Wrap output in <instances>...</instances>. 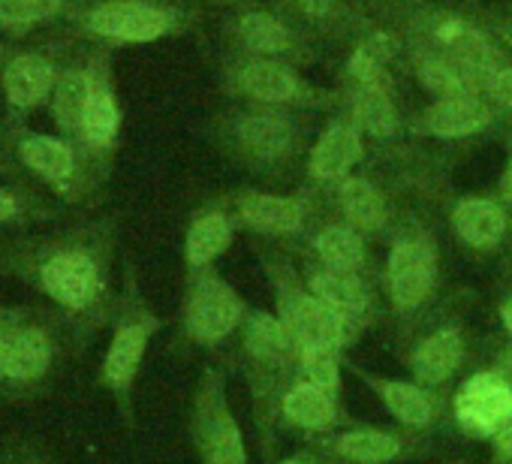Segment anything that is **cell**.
<instances>
[{"instance_id":"d6986e66","label":"cell","mask_w":512,"mask_h":464,"mask_svg":"<svg viewBox=\"0 0 512 464\" xmlns=\"http://www.w3.org/2000/svg\"><path fill=\"white\" fill-rule=\"evenodd\" d=\"M241 88L253 94L256 100L266 103H281L296 94V79L287 73V67L272 64V61H253L241 73Z\"/></svg>"},{"instance_id":"83f0119b","label":"cell","mask_w":512,"mask_h":464,"mask_svg":"<svg viewBox=\"0 0 512 464\" xmlns=\"http://www.w3.org/2000/svg\"><path fill=\"white\" fill-rule=\"evenodd\" d=\"M380 398L386 401V407L407 425H425L431 419V401L425 398L422 389L410 386V383H374Z\"/></svg>"},{"instance_id":"bcb514c9","label":"cell","mask_w":512,"mask_h":464,"mask_svg":"<svg viewBox=\"0 0 512 464\" xmlns=\"http://www.w3.org/2000/svg\"><path fill=\"white\" fill-rule=\"evenodd\" d=\"M284 464H305V461H284Z\"/></svg>"},{"instance_id":"30bf717a","label":"cell","mask_w":512,"mask_h":464,"mask_svg":"<svg viewBox=\"0 0 512 464\" xmlns=\"http://www.w3.org/2000/svg\"><path fill=\"white\" fill-rule=\"evenodd\" d=\"M437 40L446 46V58H452L455 64H461L473 79L479 73H485L488 79L497 73L494 70V52L491 46L485 43V37L470 28L467 22H458V19H446L437 25Z\"/></svg>"},{"instance_id":"9a60e30c","label":"cell","mask_w":512,"mask_h":464,"mask_svg":"<svg viewBox=\"0 0 512 464\" xmlns=\"http://www.w3.org/2000/svg\"><path fill=\"white\" fill-rule=\"evenodd\" d=\"M118 106L115 97L109 94V88L103 82H91V94H88V106L82 115V127L79 136L91 145V148H109L118 136Z\"/></svg>"},{"instance_id":"7bdbcfd3","label":"cell","mask_w":512,"mask_h":464,"mask_svg":"<svg viewBox=\"0 0 512 464\" xmlns=\"http://www.w3.org/2000/svg\"><path fill=\"white\" fill-rule=\"evenodd\" d=\"M500 377H503V380H506V386L512 389V353L503 359V374H500Z\"/></svg>"},{"instance_id":"4fadbf2b","label":"cell","mask_w":512,"mask_h":464,"mask_svg":"<svg viewBox=\"0 0 512 464\" xmlns=\"http://www.w3.org/2000/svg\"><path fill=\"white\" fill-rule=\"evenodd\" d=\"M488 124V109L476 97H452L440 100L428 109L425 127L434 136H467Z\"/></svg>"},{"instance_id":"cb8c5ba5","label":"cell","mask_w":512,"mask_h":464,"mask_svg":"<svg viewBox=\"0 0 512 464\" xmlns=\"http://www.w3.org/2000/svg\"><path fill=\"white\" fill-rule=\"evenodd\" d=\"M422 82L434 94H443V100L476 94V79L461 64H455L452 58H437V55L425 58L422 61Z\"/></svg>"},{"instance_id":"f1b7e54d","label":"cell","mask_w":512,"mask_h":464,"mask_svg":"<svg viewBox=\"0 0 512 464\" xmlns=\"http://www.w3.org/2000/svg\"><path fill=\"white\" fill-rule=\"evenodd\" d=\"M241 40L253 49V52H287L293 46V34L272 19L269 13H250L241 19Z\"/></svg>"},{"instance_id":"d590c367","label":"cell","mask_w":512,"mask_h":464,"mask_svg":"<svg viewBox=\"0 0 512 464\" xmlns=\"http://www.w3.org/2000/svg\"><path fill=\"white\" fill-rule=\"evenodd\" d=\"M31 217L25 199L10 190V187H0V226H13V223H25Z\"/></svg>"},{"instance_id":"f6af8a7d","label":"cell","mask_w":512,"mask_h":464,"mask_svg":"<svg viewBox=\"0 0 512 464\" xmlns=\"http://www.w3.org/2000/svg\"><path fill=\"white\" fill-rule=\"evenodd\" d=\"M0 464H10V452H7V446L0 449Z\"/></svg>"},{"instance_id":"44dd1931","label":"cell","mask_w":512,"mask_h":464,"mask_svg":"<svg viewBox=\"0 0 512 464\" xmlns=\"http://www.w3.org/2000/svg\"><path fill=\"white\" fill-rule=\"evenodd\" d=\"M311 287H314V296L323 299L329 308H335L341 317H353L365 311V302H368L365 287L347 272H323L311 281Z\"/></svg>"},{"instance_id":"5b68a950","label":"cell","mask_w":512,"mask_h":464,"mask_svg":"<svg viewBox=\"0 0 512 464\" xmlns=\"http://www.w3.org/2000/svg\"><path fill=\"white\" fill-rule=\"evenodd\" d=\"M455 413L473 434H500L512 422V389L500 374H476L458 392Z\"/></svg>"},{"instance_id":"b9f144b4","label":"cell","mask_w":512,"mask_h":464,"mask_svg":"<svg viewBox=\"0 0 512 464\" xmlns=\"http://www.w3.org/2000/svg\"><path fill=\"white\" fill-rule=\"evenodd\" d=\"M500 190H503V196L512 202V160H509V166H506V172H503V178H500Z\"/></svg>"},{"instance_id":"f35d334b","label":"cell","mask_w":512,"mask_h":464,"mask_svg":"<svg viewBox=\"0 0 512 464\" xmlns=\"http://www.w3.org/2000/svg\"><path fill=\"white\" fill-rule=\"evenodd\" d=\"M13 317H16L13 305H0V371H4V353H7V338L13 329Z\"/></svg>"},{"instance_id":"3957f363","label":"cell","mask_w":512,"mask_h":464,"mask_svg":"<svg viewBox=\"0 0 512 464\" xmlns=\"http://www.w3.org/2000/svg\"><path fill=\"white\" fill-rule=\"evenodd\" d=\"M157 326H160L157 317H151L148 308L139 305V299L130 290V296L121 302V311H118V320H115V332H112V344H109L103 368H100L103 386L118 401H127V395H130V389L136 383V374L142 368L148 341L157 332Z\"/></svg>"},{"instance_id":"d4e9b609","label":"cell","mask_w":512,"mask_h":464,"mask_svg":"<svg viewBox=\"0 0 512 464\" xmlns=\"http://www.w3.org/2000/svg\"><path fill=\"white\" fill-rule=\"evenodd\" d=\"M341 205L350 214V220L359 223L362 229H377L386 220V208H383L380 193L362 178H347L341 184Z\"/></svg>"},{"instance_id":"8d00e7d4","label":"cell","mask_w":512,"mask_h":464,"mask_svg":"<svg viewBox=\"0 0 512 464\" xmlns=\"http://www.w3.org/2000/svg\"><path fill=\"white\" fill-rule=\"evenodd\" d=\"M10 464H55L37 443H10Z\"/></svg>"},{"instance_id":"ab89813d","label":"cell","mask_w":512,"mask_h":464,"mask_svg":"<svg viewBox=\"0 0 512 464\" xmlns=\"http://www.w3.org/2000/svg\"><path fill=\"white\" fill-rule=\"evenodd\" d=\"M296 4H299L308 16H326L329 7H332V0H296Z\"/></svg>"},{"instance_id":"f546056e","label":"cell","mask_w":512,"mask_h":464,"mask_svg":"<svg viewBox=\"0 0 512 464\" xmlns=\"http://www.w3.org/2000/svg\"><path fill=\"white\" fill-rule=\"evenodd\" d=\"M389 55H392V40L380 34V37L368 40V43L353 55L350 70H353V76H356L359 82L368 85V91H383V94H386L389 79H386V70H383V67H386Z\"/></svg>"},{"instance_id":"4316f807","label":"cell","mask_w":512,"mask_h":464,"mask_svg":"<svg viewBox=\"0 0 512 464\" xmlns=\"http://www.w3.org/2000/svg\"><path fill=\"white\" fill-rule=\"evenodd\" d=\"M88 94H91V79H85L79 73H70L58 82V88H55V121L61 130L79 133L82 115L88 106Z\"/></svg>"},{"instance_id":"4dcf8cb0","label":"cell","mask_w":512,"mask_h":464,"mask_svg":"<svg viewBox=\"0 0 512 464\" xmlns=\"http://www.w3.org/2000/svg\"><path fill=\"white\" fill-rule=\"evenodd\" d=\"M341 452L359 464H383L398 452V440L383 431H350L341 437Z\"/></svg>"},{"instance_id":"836d02e7","label":"cell","mask_w":512,"mask_h":464,"mask_svg":"<svg viewBox=\"0 0 512 464\" xmlns=\"http://www.w3.org/2000/svg\"><path fill=\"white\" fill-rule=\"evenodd\" d=\"M61 0H0V22L7 25H31L55 16Z\"/></svg>"},{"instance_id":"5bb4252c","label":"cell","mask_w":512,"mask_h":464,"mask_svg":"<svg viewBox=\"0 0 512 464\" xmlns=\"http://www.w3.org/2000/svg\"><path fill=\"white\" fill-rule=\"evenodd\" d=\"M359 157H362L359 133L353 127H332L320 139V145L311 157V172L320 178H341Z\"/></svg>"},{"instance_id":"ee69618b","label":"cell","mask_w":512,"mask_h":464,"mask_svg":"<svg viewBox=\"0 0 512 464\" xmlns=\"http://www.w3.org/2000/svg\"><path fill=\"white\" fill-rule=\"evenodd\" d=\"M503 323H506V329L512 332V299L503 305Z\"/></svg>"},{"instance_id":"8992f818","label":"cell","mask_w":512,"mask_h":464,"mask_svg":"<svg viewBox=\"0 0 512 464\" xmlns=\"http://www.w3.org/2000/svg\"><path fill=\"white\" fill-rule=\"evenodd\" d=\"M434 284V254L422 242H398L389 257V290L398 308H416Z\"/></svg>"},{"instance_id":"d6a6232c","label":"cell","mask_w":512,"mask_h":464,"mask_svg":"<svg viewBox=\"0 0 512 464\" xmlns=\"http://www.w3.org/2000/svg\"><path fill=\"white\" fill-rule=\"evenodd\" d=\"M356 118L374 136H389L395 130V124H398L395 109H392V103H389V97L383 91L362 94L359 103H356Z\"/></svg>"},{"instance_id":"60d3db41","label":"cell","mask_w":512,"mask_h":464,"mask_svg":"<svg viewBox=\"0 0 512 464\" xmlns=\"http://www.w3.org/2000/svg\"><path fill=\"white\" fill-rule=\"evenodd\" d=\"M497 446H500L506 455H512V425H506V428L497 434Z\"/></svg>"},{"instance_id":"7402d4cb","label":"cell","mask_w":512,"mask_h":464,"mask_svg":"<svg viewBox=\"0 0 512 464\" xmlns=\"http://www.w3.org/2000/svg\"><path fill=\"white\" fill-rule=\"evenodd\" d=\"M238 136L250 151L263 157H275L290 145L293 130L281 115H250L238 124Z\"/></svg>"},{"instance_id":"7c38bea8","label":"cell","mask_w":512,"mask_h":464,"mask_svg":"<svg viewBox=\"0 0 512 464\" xmlns=\"http://www.w3.org/2000/svg\"><path fill=\"white\" fill-rule=\"evenodd\" d=\"M455 229H458V236L467 245H473V248H491L503 236L506 217L488 199H464L455 208Z\"/></svg>"},{"instance_id":"ba28073f","label":"cell","mask_w":512,"mask_h":464,"mask_svg":"<svg viewBox=\"0 0 512 464\" xmlns=\"http://www.w3.org/2000/svg\"><path fill=\"white\" fill-rule=\"evenodd\" d=\"M290 332L302 353H332L344 341V317L317 296H299L290 311Z\"/></svg>"},{"instance_id":"6da1fadb","label":"cell","mask_w":512,"mask_h":464,"mask_svg":"<svg viewBox=\"0 0 512 464\" xmlns=\"http://www.w3.org/2000/svg\"><path fill=\"white\" fill-rule=\"evenodd\" d=\"M0 275L19 278L52 308L97 329L112 317L109 260L94 236L34 239L0 254Z\"/></svg>"},{"instance_id":"8fae6325","label":"cell","mask_w":512,"mask_h":464,"mask_svg":"<svg viewBox=\"0 0 512 464\" xmlns=\"http://www.w3.org/2000/svg\"><path fill=\"white\" fill-rule=\"evenodd\" d=\"M52 85H55V76H52V67L40 58H16L10 67H7V76H4V88H7V97L16 109H34L40 106L49 94H52Z\"/></svg>"},{"instance_id":"e575fe53","label":"cell","mask_w":512,"mask_h":464,"mask_svg":"<svg viewBox=\"0 0 512 464\" xmlns=\"http://www.w3.org/2000/svg\"><path fill=\"white\" fill-rule=\"evenodd\" d=\"M305 374H308V383L320 389H335L338 383V365L332 353H305Z\"/></svg>"},{"instance_id":"7a4b0ae2","label":"cell","mask_w":512,"mask_h":464,"mask_svg":"<svg viewBox=\"0 0 512 464\" xmlns=\"http://www.w3.org/2000/svg\"><path fill=\"white\" fill-rule=\"evenodd\" d=\"M91 332L52 305H16L0 371V401L22 404L49 395Z\"/></svg>"},{"instance_id":"2e32d148","label":"cell","mask_w":512,"mask_h":464,"mask_svg":"<svg viewBox=\"0 0 512 464\" xmlns=\"http://www.w3.org/2000/svg\"><path fill=\"white\" fill-rule=\"evenodd\" d=\"M461 338L455 332L431 335L413 356V371L422 383H443L461 362Z\"/></svg>"},{"instance_id":"603a6c76","label":"cell","mask_w":512,"mask_h":464,"mask_svg":"<svg viewBox=\"0 0 512 464\" xmlns=\"http://www.w3.org/2000/svg\"><path fill=\"white\" fill-rule=\"evenodd\" d=\"M284 413L305 428H323L335 419V404L326 395V389L302 383L296 386L287 398H284Z\"/></svg>"},{"instance_id":"1f68e13d","label":"cell","mask_w":512,"mask_h":464,"mask_svg":"<svg viewBox=\"0 0 512 464\" xmlns=\"http://www.w3.org/2000/svg\"><path fill=\"white\" fill-rule=\"evenodd\" d=\"M293 344V332L290 326H284L275 317H256L247 329V350L263 356V359H278L287 356Z\"/></svg>"},{"instance_id":"52a82bcc","label":"cell","mask_w":512,"mask_h":464,"mask_svg":"<svg viewBox=\"0 0 512 464\" xmlns=\"http://www.w3.org/2000/svg\"><path fill=\"white\" fill-rule=\"evenodd\" d=\"M91 28L112 40L148 43L166 34L169 16L148 4H103L91 16Z\"/></svg>"},{"instance_id":"ffe728a7","label":"cell","mask_w":512,"mask_h":464,"mask_svg":"<svg viewBox=\"0 0 512 464\" xmlns=\"http://www.w3.org/2000/svg\"><path fill=\"white\" fill-rule=\"evenodd\" d=\"M202 449L208 464H244L241 437L226 410H217L202 422Z\"/></svg>"},{"instance_id":"74e56055","label":"cell","mask_w":512,"mask_h":464,"mask_svg":"<svg viewBox=\"0 0 512 464\" xmlns=\"http://www.w3.org/2000/svg\"><path fill=\"white\" fill-rule=\"evenodd\" d=\"M488 91H491L503 106H512V70H497V73L488 79Z\"/></svg>"},{"instance_id":"e0dca14e","label":"cell","mask_w":512,"mask_h":464,"mask_svg":"<svg viewBox=\"0 0 512 464\" xmlns=\"http://www.w3.org/2000/svg\"><path fill=\"white\" fill-rule=\"evenodd\" d=\"M241 217L263 232H296L302 226V208L284 196H247L241 202Z\"/></svg>"},{"instance_id":"277c9868","label":"cell","mask_w":512,"mask_h":464,"mask_svg":"<svg viewBox=\"0 0 512 464\" xmlns=\"http://www.w3.org/2000/svg\"><path fill=\"white\" fill-rule=\"evenodd\" d=\"M241 314L244 308L238 296L223 281L205 278L193 287L187 299V311H184L187 335L199 344H214L238 326Z\"/></svg>"},{"instance_id":"484cf974","label":"cell","mask_w":512,"mask_h":464,"mask_svg":"<svg viewBox=\"0 0 512 464\" xmlns=\"http://www.w3.org/2000/svg\"><path fill=\"white\" fill-rule=\"evenodd\" d=\"M317 251L320 257L332 266V272H353L362 257H365V248L359 242V236L353 229H344V226H329L320 232L317 239Z\"/></svg>"},{"instance_id":"9c48e42d","label":"cell","mask_w":512,"mask_h":464,"mask_svg":"<svg viewBox=\"0 0 512 464\" xmlns=\"http://www.w3.org/2000/svg\"><path fill=\"white\" fill-rule=\"evenodd\" d=\"M19 160L49 187H58L61 193L76 178V151L70 142L55 136H25L19 142Z\"/></svg>"},{"instance_id":"ac0fdd59","label":"cell","mask_w":512,"mask_h":464,"mask_svg":"<svg viewBox=\"0 0 512 464\" xmlns=\"http://www.w3.org/2000/svg\"><path fill=\"white\" fill-rule=\"evenodd\" d=\"M229 239H232V229H229V220L223 214L199 217L187 232V263L193 269L208 266L220 251H226Z\"/></svg>"}]
</instances>
